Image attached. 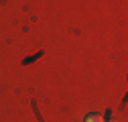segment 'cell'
I'll return each instance as SVG.
<instances>
[{"instance_id":"obj_2","label":"cell","mask_w":128,"mask_h":122,"mask_svg":"<svg viewBox=\"0 0 128 122\" xmlns=\"http://www.w3.org/2000/svg\"><path fill=\"white\" fill-rule=\"evenodd\" d=\"M104 122H120V120H116V118H110V120H104Z\"/></svg>"},{"instance_id":"obj_1","label":"cell","mask_w":128,"mask_h":122,"mask_svg":"<svg viewBox=\"0 0 128 122\" xmlns=\"http://www.w3.org/2000/svg\"><path fill=\"white\" fill-rule=\"evenodd\" d=\"M84 122H104V116L100 112H92V114H88L84 118Z\"/></svg>"}]
</instances>
